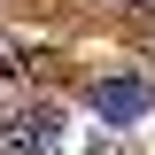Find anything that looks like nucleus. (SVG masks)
<instances>
[{"instance_id":"nucleus-1","label":"nucleus","mask_w":155,"mask_h":155,"mask_svg":"<svg viewBox=\"0 0 155 155\" xmlns=\"http://www.w3.org/2000/svg\"><path fill=\"white\" fill-rule=\"evenodd\" d=\"M47 147H62V116H54V109L0 116V155H47Z\"/></svg>"},{"instance_id":"nucleus-2","label":"nucleus","mask_w":155,"mask_h":155,"mask_svg":"<svg viewBox=\"0 0 155 155\" xmlns=\"http://www.w3.org/2000/svg\"><path fill=\"white\" fill-rule=\"evenodd\" d=\"M85 101H93L109 124H132V116H147V109H155V85H147V78H101Z\"/></svg>"},{"instance_id":"nucleus-3","label":"nucleus","mask_w":155,"mask_h":155,"mask_svg":"<svg viewBox=\"0 0 155 155\" xmlns=\"http://www.w3.org/2000/svg\"><path fill=\"white\" fill-rule=\"evenodd\" d=\"M23 70V54H16V47H0V78H16Z\"/></svg>"}]
</instances>
